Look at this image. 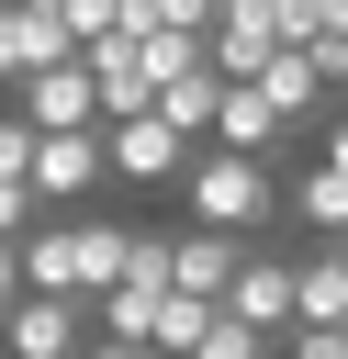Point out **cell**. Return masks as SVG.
Wrapping results in <instances>:
<instances>
[{"label": "cell", "mask_w": 348, "mask_h": 359, "mask_svg": "<svg viewBox=\"0 0 348 359\" xmlns=\"http://www.w3.org/2000/svg\"><path fill=\"white\" fill-rule=\"evenodd\" d=\"M180 191H191V224H225V236H258L281 213V168L269 157H236V146H191L180 157Z\"/></svg>", "instance_id": "cell-1"}, {"label": "cell", "mask_w": 348, "mask_h": 359, "mask_svg": "<svg viewBox=\"0 0 348 359\" xmlns=\"http://www.w3.org/2000/svg\"><path fill=\"white\" fill-rule=\"evenodd\" d=\"M79 337H90V303H67V292H11L0 303V348L11 359H79Z\"/></svg>", "instance_id": "cell-2"}, {"label": "cell", "mask_w": 348, "mask_h": 359, "mask_svg": "<svg viewBox=\"0 0 348 359\" xmlns=\"http://www.w3.org/2000/svg\"><path fill=\"white\" fill-rule=\"evenodd\" d=\"M11 112H22L34 135H90V123H101V101H90V67H79V56H56V67L11 79Z\"/></svg>", "instance_id": "cell-3"}, {"label": "cell", "mask_w": 348, "mask_h": 359, "mask_svg": "<svg viewBox=\"0 0 348 359\" xmlns=\"http://www.w3.org/2000/svg\"><path fill=\"white\" fill-rule=\"evenodd\" d=\"M236 325H258V337H281L292 325V258L281 247H236V269H225V292H213Z\"/></svg>", "instance_id": "cell-4"}, {"label": "cell", "mask_w": 348, "mask_h": 359, "mask_svg": "<svg viewBox=\"0 0 348 359\" xmlns=\"http://www.w3.org/2000/svg\"><path fill=\"white\" fill-rule=\"evenodd\" d=\"M269 45H281V11L269 0H213V22H202V67L213 79H247Z\"/></svg>", "instance_id": "cell-5"}, {"label": "cell", "mask_w": 348, "mask_h": 359, "mask_svg": "<svg viewBox=\"0 0 348 359\" xmlns=\"http://www.w3.org/2000/svg\"><path fill=\"white\" fill-rule=\"evenodd\" d=\"M180 157H191V146H180L157 112H112V123H101V180H180Z\"/></svg>", "instance_id": "cell-6"}, {"label": "cell", "mask_w": 348, "mask_h": 359, "mask_svg": "<svg viewBox=\"0 0 348 359\" xmlns=\"http://www.w3.org/2000/svg\"><path fill=\"white\" fill-rule=\"evenodd\" d=\"M22 191H34V202H79V191H101V123H90V135H34Z\"/></svg>", "instance_id": "cell-7"}, {"label": "cell", "mask_w": 348, "mask_h": 359, "mask_svg": "<svg viewBox=\"0 0 348 359\" xmlns=\"http://www.w3.org/2000/svg\"><path fill=\"white\" fill-rule=\"evenodd\" d=\"M56 56H79V45H67V22H56L45 0H0V90H11V79H34V67H56Z\"/></svg>", "instance_id": "cell-8"}, {"label": "cell", "mask_w": 348, "mask_h": 359, "mask_svg": "<svg viewBox=\"0 0 348 359\" xmlns=\"http://www.w3.org/2000/svg\"><path fill=\"white\" fill-rule=\"evenodd\" d=\"M79 67H90V101H101V123H112V112H146V67H135V34H90V45H79Z\"/></svg>", "instance_id": "cell-9"}, {"label": "cell", "mask_w": 348, "mask_h": 359, "mask_svg": "<svg viewBox=\"0 0 348 359\" xmlns=\"http://www.w3.org/2000/svg\"><path fill=\"white\" fill-rule=\"evenodd\" d=\"M247 90H258L281 123H314V101H326V79H314V56H303V45H269V56L247 67Z\"/></svg>", "instance_id": "cell-10"}, {"label": "cell", "mask_w": 348, "mask_h": 359, "mask_svg": "<svg viewBox=\"0 0 348 359\" xmlns=\"http://www.w3.org/2000/svg\"><path fill=\"white\" fill-rule=\"evenodd\" d=\"M281 135H292V123H281V112H269V101H258L247 79H225V101H213V135H202V146H236V157H269Z\"/></svg>", "instance_id": "cell-11"}, {"label": "cell", "mask_w": 348, "mask_h": 359, "mask_svg": "<svg viewBox=\"0 0 348 359\" xmlns=\"http://www.w3.org/2000/svg\"><path fill=\"white\" fill-rule=\"evenodd\" d=\"M236 247L247 236H225V224H191V236H168V292H225V269H236Z\"/></svg>", "instance_id": "cell-12"}, {"label": "cell", "mask_w": 348, "mask_h": 359, "mask_svg": "<svg viewBox=\"0 0 348 359\" xmlns=\"http://www.w3.org/2000/svg\"><path fill=\"white\" fill-rule=\"evenodd\" d=\"M213 101H225V79H213V67H191V79H168V90H146V112H157L180 146H202V135H213Z\"/></svg>", "instance_id": "cell-13"}, {"label": "cell", "mask_w": 348, "mask_h": 359, "mask_svg": "<svg viewBox=\"0 0 348 359\" xmlns=\"http://www.w3.org/2000/svg\"><path fill=\"white\" fill-rule=\"evenodd\" d=\"M202 325H213V303H202V292H157V314H146V337H135V348H146V359H191V348H202Z\"/></svg>", "instance_id": "cell-14"}, {"label": "cell", "mask_w": 348, "mask_h": 359, "mask_svg": "<svg viewBox=\"0 0 348 359\" xmlns=\"http://www.w3.org/2000/svg\"><path fill=\"white\" fill-rule=\"evenodd\" d=\"M292 325H348V269L337 258H292Z\"/></svg>", "instance_id": "cell-15"}, {"label": "cell", "mask_w": 348, "mask_h": 359, "mask_svg": "<svg viewBox=\"0 0 348 359\" xmlns=\"http://www.w3.org/2000/svg\"><path fill=\"white\" fill-rule=\"evenodd\" d=\"M281 213H303L314 236H337V224H348V180H337V168L314 157V168H292V191H281Z\"/></svg>", "instance_id": "cell-16"}, {"label": "cell", "mask_w": 348, "mask_h": 359, "mask_svg": "<svg viewBox=\"0 0 348 359\" xmlns=\"http://www.w3.org/2000/svg\"><path fill=\"white\" fill-rule=\"evenodd\" d=\"M135 67H146V90H168V79L202 67V34H168V22H157V34H135Z\"/></svg>", "instance_id": "cell-17"}, {"label": "cell", "mask_w": 348, "mask_h": 359, "mask_svg": "<svg viewBox=\"0 0 348 359\" xmlns=\"http://www.w3.org/2000/svg\"><path fill=\"white\" fill-rule=\"evenodd\" d=\"M191 359H269V337H258V325H236V314L213 303V325H202V348H191Z\"/></svg>", "instance_id": "cell-18"}, {"label": "cell", "mask_w": 348, "mask_h": 359, "mask_svg": "<svg viewBox=\"0 0 348 359\" xmlns=\"http://www.w3.org/2000/svg\"><path fill=\"white\" fill-rule=\"evenodd\" d=\"M281 337H292L281 359H348V325H281Z\"/></svg>", "instance_id": "cell-19"}, {"label": "cell", "mask_w": 348, "mask_h": 359, "mask_svg": "<svg viewBox=\"0 0 348 359\" xmlns=\"http://www.w3.org/2000/svg\"><path fill=\"white\" fill-rule=\"evenodd\" d=\"M22 168H34V123H22V112H0V180H22Z\"/></svg>", "instance_id": "cell-20"}, {"label": "cell", "mask_w": 348, "mask_h": 359, "mask_svg": "<svg viewBox=\"0 0 348 359\" xmlns=\"http://www.w3.org/2000/svg\"><path fill=\"white\" fill-rule=\"evenodd\" d=\"M303 56H314V79H326V90L348 79V34H303Z\"/></svg>", "instance_id": "cell-21"}, {"label": "cell", "mask_w": 348, "mask_h": 359, "mask_svg": "<svg viewBox=\"0 0 348 359\" xmlns=\"http://www.w3.org/2000/svg\"><path fill=\"white\" fill-rule=\"evenodd\" d=\"M34 213H45V202H34V191H22V180H0V236H22V224H34Z\"/></svg>", "instance_id": "cell-22"}, {"label": "cell", "mask_w": 348, "mask_h": 359, "mask_svg": "<svg viewBox=\"0 0 348 359\" xmlns=\"http://www.w3.org/2000/svg\"><path fill=\"white\" fill-rule=\"evenodd\" d=\"M79 359H146V348H123V337H79Z\"/></svg>", "instance_id": "cell-23"}, {"label": "cell", "mask_w": 348, "mask_h": 359, "mask_svg": "<svg viewBox=\"0 0 348 359\" xmlns=\"http://www.w3.org/2000/svg\"><path fill=\"white\" fill-rule=\"evenodd\" d=\"M11 292H22V247L0 236V303H11Z\"/></svg>", "instance_id": "cell-24"}, {"label": "cell", "mask_w": 348, "mask_h": 359, "mask_svg": "<svg viewBox=\"0 0 348 359\" xmlns=\"http://www.w3.org/2000/svg\"><path fill=\"white\" fill-rule=\"evenodd\" d=\"M326 168H337V180H348V112H337V123H326Z\"/></svg>", "instance_id": "cell-25"}, {"label": "cell", "mask_w": 348, "mask_h": 359, "mask_svg": "<svg viewBox=\"0 0 348 359\" xmlns=\"http://www.w3.org/2000/svg\"><path fill=\"white\" fill-rule=\"evenodd\" d=\"M326 258H337V269H348V224H337V247H326Z\"/></svg>", "instance_id": "cell-26"}]
</instances>
